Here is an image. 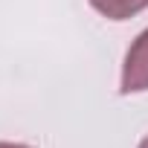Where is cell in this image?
<instances>
[{"label":"cell","instance_id":"1","mask_svg":"<svg viewBox=\"0 0 148 148\" xmlns=\"http://www.w3.org/2000/svg\"><path fill=\"white\" fill-rule=\"evenodd\" d=\"M122 93H139L148 90V29L131 44L122 67Z\"/></svg>","mask_w":148,"mask_h":148},{"label":"cell","instance_id":"2","mask_svg":"<svg viewBox=\"0 0 148 148\" xmlns=\"http://www.w3.org/2000/svg\"><path fill=\"white\" fill-rule=\"evenodd\" d=\"M90 6L110 21H128L148 6V0H90Z\"/></svg>","mask_w":148,"mask_h":148},{"label":"cell","instance_id":"3","mask_svg":"<svg viewBox=\"0 0 148 148\" xmlns=\"http://www.w3.org/2000/svg\"><path fill=\"white\" fill-rule=\"evenodd\" d=\"M0 148H32V145H21V142H0Z\"/></svg>","mask_w":148,"mask_h":148},{"label":"cell","instance_id":"4","mask_svg":"<svg viewBox=\"0 0 148 148\" xmlns=\"http://www.w3.org/2000/svg\"><path fill=\"white\" fill-rule=\"evenodd\" d=\"M139 148H148V136H145V139H142V142H139Z\"/></svg>","mask_w":148,"mask_h":148}]
</instances>
